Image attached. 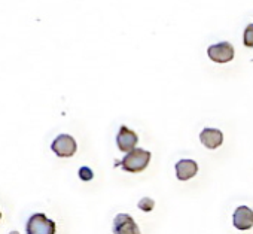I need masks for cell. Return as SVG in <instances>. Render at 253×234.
Returning a JSON list of instances; mask_svg holds the SVG:
<instances>
[{"label":"cell","mask_w":253,"mask_h":234,"mask_svg":"<svg viewBox=\"0 0 253 234\" xmlns=\"http://www.w3.org/2000/svg\"><path fill=\"white\" fill-rule=\"evenodd\" d=\"M151 161V152L142 148H134L126 152V155L121 161L122 170L128 173H140L143 172Z\"/></svg>","instance_id":"6da1fadb"},{"label":"cell","mask_w":253,"mask_h":234,"mask_svg":"<svg viewBox=\"0 0 253 234\" xmlns=\"http://www.w3.org/2000/svg\"><path fill=\"white\" fill-rule=\"evenodd\" d=\"M55 222L43 213H33L26 224L27 234H55Z\"/></svg>","instance_id":"7a4b0ae2"},{"label":"cell","mask_w":253,"mask_h":234,"mask_svg":"<svg viewBox=\"0 0 253 234\" xmlns=\"http://www.w3.org/2000/svg\"><path fill=\"white\" fill-rule=\"evenodd\" d=\"M51 149L57 157L69 158V157L75 155V152L78 149V143L70 135H58L54 139V142L51 143Z\"/></svg>","instance_id":"3957f363"},{"label":"cell","mask_w":253,"mask_h":234,"mask_svg":"<svg viewBox=\"0 0 253 234\" xmlns=\"http://www.w3.org/2000/svg\"><path fill=\"white\" fill-rule=\"evenodd\" d=\"M207 54L214 63H229L231 60H234V47L229 42H219L210 45Z\"/></svg>","instance_id":"277c9868"},{"label":"cell","mask_w":253,"mask_h":234,"mask_svg":"<svg viewBox=\"0 0 253 234\" xmlns=\"http://www.w3.org/2000/svg\"><path fill=\"white\" fill-rule=\"evenodd\" d=\"M113 234H140V230L128 213H119L113 219Z\"/></svg>","instance_id":"5b68a950"},{"label":"cell","mask_w":253,"mask_h":234,"mask_svg":"<svg viewBox=\"0 0 253 234\" xmlns=\"http://www.w3.org/2000/svg\"><path fill=\"white\" fill-rule=\"evenodd\" d=\"M137 142H139V136L131 129H128L126 126H121L118 136H116V145L119 151L128 152L136 148Z\"/></svg>","instance_id":"8992f818"},{"label":"cell","mask_w":253,"mask_h":234,"mask_svg":"<svg viewBox=\"0 0 253 234\" xmlns=\"http://www.w3.org/2000/svg\"><path fill=\"white\" fill-rule=\"evenodd\" d=\"M232 224L240 231L250 230L253 227V210L247 206H238L232 215Z\"/></svg>","instance_id":"52a82bcc"},{"label":"cell","mask_w":253,"mask_h":234,"mask_svg":"<svg viewBox=\"0 0 253 234\" xmlns=\"http://www.w3.org/2000/svg\"><path fill=\"white\" fill-rule=\"evenodd\" d=\"M200 140L207 149H216L223 143V135L217 129H204L200 133Z\"/></svg>","instance_id":"ba28073f"},{"label":"cell","mask_w":253,"mask_h":234,"mask_svg":"<svg viewBox=\"0 0 253 234\" xmlns=\"http://www.w3.org/2000/svg\"><path fill=\"white\" fill-rule=\"evenodd\" d=\"M198 173V164L194 160H180L176 164V176L179 181H188Z\"/></svg>","instance_id":"9c48e42d"},{"label":"cell","mask_w":253,"mask_h":234,"mask_svg":"<svg viewBox=\"0 0 253 234\" xmlns=\"http://www.w3.org/2000/svg\"><path fill=\"white\" fill-rule=\"evenodd\" d=\"M137 207H139L140 210H143V212H151V210H154V207H155V201H154L151 197H143V198L139 200Z\"/></svg>","instance_id":"30bf717a"},{"label":"cell","mask_w":253,"mask_h":234,"mask_svg":"<svg viewBox=\"0 0 253 234\" xmlns=\"http://www.w3.org/2000/svg\"><path fill=\"white\" fill-rule=\"evenodd\" d=\"M244 45L247 48H253V23L249 24L244 30V39H243Z\"/></svg>","instance_id":"8fae6325"},{"label":"cell","mask_w":253,"mask_h":234,"mask_svg":"<svg viewBox=\"0 0 253 234\" xmlns=\"http://www.w3.org/2000/svg\"><path fill=\"white\" fill-rule=\"evenodd\" d=\"M78 175H79L81 181H85V182H88V181H91L94 178V172L89 167H86V166L81 167L79 172H78Z\"/></svg>","instance_id":"7c38bea8"},{"label":"cell","mask_w":253,"mask_h":234,"mask_svg":"<svg viewBox=\"0 0 253 234\" xmlns=\"http://www.w3.org/2000/svg\"><path fill=\"white\" fill-rule=\"evenodd\" d=\"M9 234H20V233H18V231H11Z\"/></svg>","instance_id":"4fadbf2b"},{"label":"cell","mask_w":253,"mask_h":234,"mask_svg":"<svg viewBox=\"0 0 253 234\" xmlns=\"http://www.w3.org/2000/svg\"><path fill=\"white\" fill-rule=\"evenodd\" d=\"M0 219H2V212H0Z\"/></svg>","instance_id":"5bb4252c"}]
</instances>
